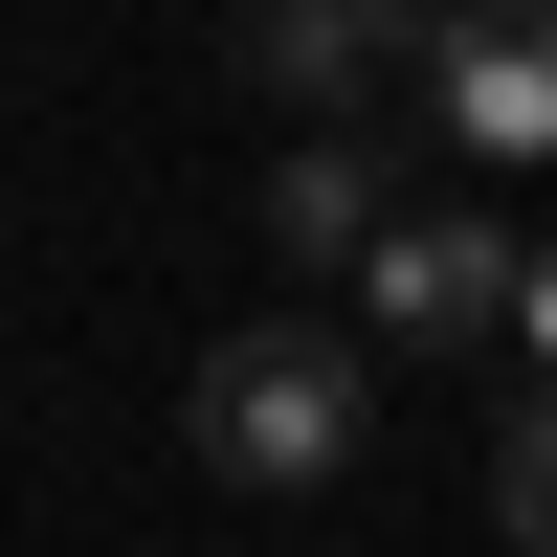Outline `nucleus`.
Here are the masks:
<instances>
[{
  "label": "nucleus",
  "instance_id": "obj_3",
  "mask_svg": "<svg viewBox=\"0 0 557 557\" xmlns=\"http://www.w3.org/2000/svg\"><path fill=\"white\" fill-rule=\"evenodd\" d=\"M513 223H469V201H401L380 223V268H357V312H380V335H513Z\"/></svg>",
  "mask_w": 557,
  "mask_h": 557
},
{
  "label": "nucleus",
  "instance_id": "obj_7",
  "mask_svg": "<svg viewBox=\"0 0 557 557\" xmlns=\"http://www.w3.org/2000/svg\"><path fill=\"white\" fill-rule=\"evenodd\" d=\"M513 335H535V380H557V246H535V268H513Z\"/></svg>",
  "mask_w": 557,
  "mask_h": 557
},
{
  "label": "nucleus",
  "instance_id": "obj_1",
  "mask_svg": "<svg viewBox=\"0 0 557 557\" xmlns=\"http://www.w3.org/2000/svg\"><path fill=\"white\" fill-rule=\"evenodd\" d=\"M357 335L335 312H246V335H201V380H178V446H201L223 491H335L357 469Z\"/></svg>",
  "mask_w": 557,
  "mask_h": 557
},
{
  "label": "nucleus",
  "instance_id": "obj_5",
  "mask_svg": "<svg viewBox=\"0 0 557 557\" xmlns=\"http://www.w3.org/2000/svg\"><path fill=\"white\" fill-rule=\"evenodd\" d=\"M380 134H290V157H268V246L290 268H380Z\"/></svg>",
  "mask_w": 557,
  "mask_h": 557
},
{
  "label": "nucleus",
  "instance_id": "obj_8",
  "mask_svg": "<svg viewBox=\"0 0 557 557\" xmlns=\"http://www.w3.org/2000/svg\"><path fill=\"white\" fill-rule=\"evenodd\" d=\"M246 23H268V0H246Z\"/></svg>",
  "mask_w": 557,
  "mask_h": 557
},
{
  "label": "nucleus",
  "instance_id": "obj_6",
  "mask_svg": "<svg viewBox=\"0 0 557 557\" xmlns=\"http://www.w3.org/2000/svg\"><path fill=\"white\" fill-rule=\"evenodd\" d=\"M491 513H513V557H557V380L513 401V446H491Z\"/></svg>",
  "mask_w": 557,
  "mask_h": 557
},
{
  "label": "nucleus",
  "instance_id": "obj_4",
  "mask_svg": "<svg viewBox=\"0 0 557 557\" xmlns=\"http://www.w3.org/2000/svg\"><path fill=\"white\" fill-rule=\"evenodd\" d=\"M424 89H446V134H469V157H557V0H446Z\"/></svg>",
  "mask_w": 557,
  "mask_h": 557
},
{
  "label": "nucleus",
  "instance_id": "obj_2",
  "mask_svg": "<svg viewBox=\"0 0 557 557\" xmlns=\"http://www.w3.org/2000/svg\"><path fill=\"white\" fill-rule=\"evenodd\" d=\"M424 0H268V23H246V67H268V112H290V134H357V112H380V89H424Z\"/></svg>",
  "mask_w": 557,
  "mask_h": 557
}]
</instances>
